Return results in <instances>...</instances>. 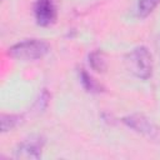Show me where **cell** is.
I'll list each match as a JSON object with an SVG mask.
<instances>
[{
    "instance_id": "9c48e42d",
    "label": "cell",
    "mask_w": 160,
    "mask_h": 160,
    "mask_svg": "<svg viewBox=\"0 0 160 160\" xmlns=\"http://www.w3.org/2000/svg\"><path fill=\"white\" fill-rule=\"evenodd\" d=\"M89 64H90L91 69L95 71H104L106 68L104 55L100 51H94L89 55Z\"/></svg>"
},
{
    "instance_id": "6da1fadb",
    "label": "cell",
    "mask_w": 160,
    "mask_h": 160,
    "mask_svg": "<svg viewBox=\"0 0 160 160\" xmlns=\"http://www.w3.org/2000/svg\"><path fill=\"white\" fill-rule=\"evenodd\" d=\"M125 64L129 71L141 80H148L152 74L151 54L145 46L134 48L126 55Z\"/></svg>"
},
{
    "instance_id": "ba28073f",
    "label": "cell",
    "mask_w": 160,
    "mask_h": 160,
    "mask_svg": "<svg viewBox=\"0 0 160 160\" xmlns=\"http://www.w3.org/2000/svg\"><path fill=\"white\" fill-rule=\"evenodd\" d=\"M0 122H1V131L6 132L12 130L21 122V116L12 114H2L0 118Z\"/></svg>"
},
{
    "instance_id": "8992f818",
    "label": "cell",
    "mask_w": 160,
    "mask_h": 160,
    "mask_svg": "<svg viewBox=\"0 0 160 160\" xmlns=\"http://www.w3.org/2000/svg\"><path fill=\"white\" fill-rule=\"evenodd\" d=\"M79 78H80V82L82 85V88L89 91V92H100L101 91V85L96 82V80L84 69L80 70L79 72Z\"/></svg>"
},
{
    "instance_id": "277c9868",
    "label": "cell",
    "mask_w": 160,
    "mask_h": 160,
    "mask_svg": "<svg viewBox=\"0 0 160 160\" xmlns=\"http://www.w3.org/2000/svg\"><path fill=\"white\" fill-rule=\"evenodd\" d=\"M34 15L40 26H49L54 24L58 16L54 0H38L34 6Z\"/></svg>"
},
{
    "instance_id": "3957f363",
    "label": "cell",
    "mask_w": 160,
    "mask_h": 160,
    "mask_svg": "<svg viewBox=\"0 0 160 160\" xmlns=\"http://www.w3.org/2000/svg\"><path fill=\"white\" fill-rule=\"evenodd\" d=\"M42 148H44V139L39 135H34L22 140L18 145L15 150V156L22 159H39L41 156Z\"/></svg>"
},
{
    "instance_id": "7a4b0ae2",
    "label": "cell",
    "mask_w": 160,
    "mask_h": 160,
    "mask_svg": "<svg viewBox=\"0 0 160 160\" xmlns=\"http://www.w3.org/2000/svg\"><path fill=\"white\" fill-rule=\"evenodd\" d=\"M50 50V46L46 41L41 39H28L9 48V55L14 59L30 61L44 58Z\"/></svg>"
},
{
    "instance_id": "30bf717a",
    "label": "cell",
    "mask_w": 160,
    "mask_h": 160,
    "mask_svg": "<svg viewBox=\"0 0 160 160\" xmlns=\"http://www.w3.org/2000/svg\"><path fill=\"white\" fill-rule=\"evenodd\" d=\"M156 45H158V51H159V55H160V36L158 38V42H156Z\"/></svg>"
},
{
    "instance_id": "5b68a950",
    "label": "cell",
    "mask_w": 160,
    "mask_h": 160,
    "mask_svg": "<svg viewBox=\"0 0 160 160\" xmlns=\"http://www.w3.org/2000/svg\"><path fill=\"white\" fill-rule=\"evenodd\" d=\"M122 121L132 130H135L145 136H149V138H154L158 132L155 125L148 118H145L144 115H140V114L128 115L122 119Z\"/></svg>"
},
{
    "instance_id": "52a82bcc",
    "label": "cell",
    "mask_w": 160,
    "mask_h": 160,
    "mask_svg": "<svg viewBox=\"0 0 160 160\" xmlns=\"http://www.w3.org/2000/svg\"><path fill=\"white\" fill-rule=\"evenodd\" d=\"M159 4H160V0H138L136 15L139 18H146L156 9Z\"/></svg>"
}]
</instances>
